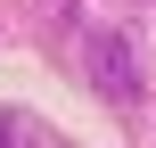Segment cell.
Listing matches in <instances>:
<instances>
[{
  "instance_id": "obj_1",
  "label": "cell",
  "mask_w": 156,
  "mask_h": 148,
  "mask_svg": "<svg viewBox=\"0 0 156 148\" xmlns=\"http://www.w3.org/2000/svg\"><path fill=\"white\" fill-rule=\"evenodd\" d=\"M90 82H99L115 107H132V99L148 91V74H140V41L115 33V25H99V33H90Z\"/></svg>"
},
{
  "instance_id": "obj_2",
  "label": "cell",
  "mask_w": 156,
  "mask_h": 148,
  "mask_svg": "<svg viewBox=\"0 0 156 148\" xmlns=\"http://www.w3.org/2000/svg\"><path fill=\"white\" fill-rule=\"evenodd\" d=\"M0 148H16V115H8V107H0Z\"/></svg>"
}]
</instances>
